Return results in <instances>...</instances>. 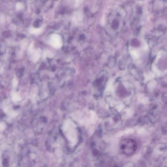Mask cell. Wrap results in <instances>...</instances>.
I'll list each match as a JSON object with an SVG mask.
<instances>
[{"instance_id":"cell-8","label":"cell","mask_w":167,"mask_h":167,"mask_svg":"<svg viewBox=\"0 0 167 167\" xmlns=\"http://www.w3.org/2000/svg\"><path fill=\"white\" fill-rule=\"evenodd\" d=\"M131 54L133 58H136L138 57V54L135 51H133L131 52Z\"/></svg>"},{"instance_id":"cell-6","label":"cell","mask_w":167,"mask_h":167,"mask_svg":"<svg viewBox=\"0 0 167 167\" xmlns=\"http://www.w3.org/2000/svg\"><path fill=\"white\" fill-rule=\"evenodd\" d=\"M42 31V29L41 28L38 29H33L32 30V32L35 34H38L41 33Z\"/></svg>"},{"instance_id":"cell-10","label":"cell","mask_w":167,"mask_h":167,"mask_svg":"<svg viewBox=\"0 0 167 167\" xmlns=\"http://www.w3.org/2000/svg\"><path fill=\"white\" fill-rule=\"evenodd\" d=\"M142 10H141V8H139L137 11L138 13L139 14H140L141 13H142Z\"/></svg>"},{"instance_id":"cell-2","label":"cell","mask_w":167,"mask_h":167,"mask_svg":"<svg viewBox=\"0 0 167 167\" xmlns=\"http://www.w3.org/2000/svg\"><path fill=\"white\" fill-rule=\"evenodd\" d=\"M137 144L135 141L130 139L122 140L120 144V148L124 154L130 156L134 154L137 149Z\"/></svg>"},{"instance_id":"cell-4","label":"cell","mask_w":167,"mask_h":167,"mask_svg":"<svg viewBox=\"0 0 167 167\" xmlns=\"http://www.w3.org/2000/svg\"><path fill=\"white\" fill-rule=\"evenodd\" d=\"M41 50L39 49L34 51L32 57L34 61H37L39 60L41 56Z\"/></svg>"},{"instance_id":"cell-5","label":"cell","mask_w":167,"mask_h":167,"mask_svg":"<svg viewBox=\"0 0 167 167\" xmlns=\"http://www.w3.org/2000/svg\"><path fill=\"white\" fill-rule=\"evenodd\" d=\"M44 57L49 58H52L54 56L53 54L50 51L48 50H44L43 52Z\"/></svg>"},{"instance_id":"cell-3","label":"cell","mask_w":167,"mask_h":167,"mask_svg":"<svg viewBox=\"0 0 167 167\" xmlns=\"http://www.w3.org/2000/svg\"><path fill=\"white\" fill-rule=\"evenodd\" d=\"M48 43L56 49H60L63 46V39L60 35L53 34L50 36Z\"/></svg>"},{"instance_id":"cell-1","label":"cell","mask_w":167,"mask_h":167,"mask_svg":"<svg viewBox=\"0 0 167 167\" xmlns=\"http://www.w3.org/2000/svg\"><path fill=\"white\" fill-rule=\"evenodd\" d=\"M63 131L72 146H75L78 140L77 131L75 124L70 120L67 121L64 124Z\"/></svg>"},{"instance_id":"cell-9","label":"cell","mask_w":167,"mask_h":167,"mask_svg":"<svg viewBox=\"0 0 167 167\" xmlns=\"http://www.w3.org/2000/svg\"><path fill=\"white\" fill-rule=\"evenodd\" d=\"M5 115L2 111L0 110V118L4 117Z\"/></svg>"},{"instance_id":"cell-7","label":"cell","mask_w":167,"mask_h":167,"mask_svg":"<svg viewBox=\"0 0 167 167\" xmlns=\"http://www.w3.org/2000/svg\"><path fill=\"white\" fill-rule=\"evenodd\" d=\"M119 25V23L117 20H114L112 22V27L113 28H116Z\"/></svg>"}]
</instances>
